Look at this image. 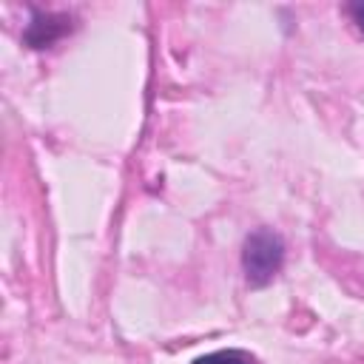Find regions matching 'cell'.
<instances>
[{
	"label": "cell",
	"mask_w": 364,
	"mask_h": 364,
	"mask_svg": "<svg viewBox=\"0 0 364 364\" xmlns=\"http://www.w3.org/2000/svg\"><path fill=\"white\" fill-rule=\"evenodd\" d=\"M284 264V242L276 230L259 228L247 233L245 247H242V270L250 287H264L270 284Z\"/></svg>",
	"instance_id": "obj_1"
},
{
	"label": "cell",
	"mask_w": 364,
	"mask_h": 364,
	"mask_svg": "<svg viewBox=\"0 0 364 364\" xmlns=\"http://www.w3.org/2000/svg\"><path fill=\"white\" fill-rule=\"evenodd\" d=\"M71 23H74L71 14L34 9V11H31V23H28V28L23 31V40H26V46H31V48H51L60 37H65V34L74 28Z\"/></svg>",
	"instance_id": "obj_2"
},
{
	"label": "cell",
	"mask_w": 364,
	"mask_h": 364,
	"mask_svg": "<svg viewBox=\"0 0 364 364\" xmlns=\"http://www.w3.org/2000/svg\"><path fill=\"white\" fill-rule=\"evenodd\" d=\"M193 364H259V358L247 350H236V347H228V350H213V353H205L199 355Z\"/></svg>",
	"instance_id": "obj_3"
},
{
	"label": "cell",
	"mask_w": 364,
	"mask_h": 364,
	"mask_svg": "<svg viewBox=\"0 0 364 364\" xmlns=\"http://www.w3.org/2000/svg\"><path fill=\"white\" fill-rule=\"evenodd\" d=\"M347 14L353 17L355 28L364 34V3H350V6H347Z\"/></svg>",
	"instance_id": "obj_4"
}]
</instances>
